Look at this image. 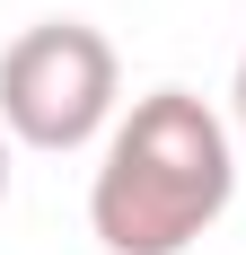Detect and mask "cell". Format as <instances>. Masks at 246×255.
<instances>
[{"instance_id":"obj_1","label":"cell","mask_w":246,"mask_h":255,"mask_svg":"<svg viewBox=\"0 0 246 255\" xmlns=\"http://www.w3.org/2000/svg\"><path fill=\"white\" fill-rule=\"evenodd\" d=\"M238 194V141L194 88H149L106 132L88 229L106 255H185Z\"/></svg>"},{"instance_id":"obj_2","label":"cell","mask_w":246,"mask_h":255,"mask_svg":"<svg viewBox=\"0 0 246 255\" xmlns=\"http://www.w3.org/2000/svg\"><path fill=\"white\" fill-rule=\"evenodd\" d=\"M115 97H123L115 44L79 18H44L0 53V132L26 150H53V158L88 150L115 124Z\"/></svg>"},{"instance_id":"obj_3","label":"cell","mask_w":246,"mask_h":255,"mask_svg":"<svg viewBox=\"0 0 246 255\" xmlns=\"http://www.w3.org/2000/svg\"><path fill=\"white\" fill-rule=\"evenodd\" d=\"M238 141H246V53H238Z\"/></svg>"},{"instance_id":"obj_4","label":"cell","mask_w":246,"mask_h":255,"mask_svg":"<svg viewBox=\"0 0 246 255\" xmlns=\"http://www.w3.org/2000/svg\"><path fill=\"white\" fill-rule=\"evenodd\" d=\"M0 203H9V132H0Z\"/></svg>"}]
</instances>
